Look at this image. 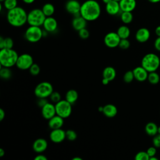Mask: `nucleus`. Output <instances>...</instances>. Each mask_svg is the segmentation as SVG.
Returning a JSON list of instances; mask_svg holds the SVG:
<instances>
[{
  "label": "nucleus",
  "instance_id": "54",
  "mask_svg": "<svg viewBox=\"0 0 160 160\" xmlns=\"http://www.w3.org/2000/svg\"><path fill=\"white\" fill-rule=\"evenodd\" d=\"M111 0H102V1L104 3V4H107L109 2H110Z\"/></svg>",
  "mask_w": 160,
  "mask_h": 160
},
{
  "label": "nucleus",
  "instance_id": "24",
  "mask_svg": "<svg viewBox=\"0 0 160 160\" xmlns=\"http://www.w3.org/2000/svg\"><path fill=\"white\" fill-rule=\"evenodd\" d=\"M78 99V93L75 89L68 90L65 95V99L71 104H74Z\"/></svg>",
  "mask_w": 160,
  "mask_h": 160
},
{
  "label": "nucleus",
  "instance_id": "8",
  "mask_svg": "<svg viewBox=\"0 0 160 160\" xmlns=\"http://www.w3.org/2000/svg\"><path fill=\"white\" fill-rule=\"evenodd\" d=\"M56 114L64 119L69 118L72 113V104L66 99H61L55 104Z\"/></svg>",
  "mask_w": 160,
  "mask_h": 160
},
{
  "label": "nucleus",
  "instance_id": "36",
  "mask_svg": "<svg viewBox=\"0 0 160 160\" xmlns=\"http://www.w3.org/2000/svg\"><path fill=\"white\" fill-rule=\"evenodd\" d=\"M136 160H149V156L146 151H139L134 157Z\"/></svg>",
  "mask_w": 160,
  "mask_h": 160
},
{
  "label": "nucleus",
  "instance_id": "43",
  "mask_svg": "<svg viewBox=\"0 0 160 160\" xmlns=\"http://www.w3.org/2000/svg\"><path fill=\"white\" fill-rule=\"evenodd\" d=\"M154 46L155 49L157 51H160V37H158L155 39V41H154Z\"/></svg>",
  "mask_w": 160,
  "mask_h": 160
},
{
  "label": "nucleus",
  "instance_id": "4",
  "mask_svg": "<svg viewBox=\"0 0 160 160\" xmlns=\"http://www.w3.org/2000/svg\"><path fill=\"white\" fill-rule=\"evenodd\" d=\"M141 66L148 72L156 71L160 66V59L154 53H148L142 58Z\"/></svg>",
  "mask_w": 160,
  "mask_h": 160
},
{
  "label": "nucleus",
  "instance_id": "38",
  "mask_svg": "<svg viewBox=\"0 0 160 160\" xmlns=\"http://www.w3.org/2000/svg\"><path fill=\"white\" fill-rule=\"evenodd\" d=\"M131 43L128 39H121L118 47H119L122 49H127L130 47Z\"/></svg>",
  "mask_w": 160,
  "mask_h": 160
},
{
  "label": "nucleus",
  "instance_id": "30",
  "mask_svg": "<svg viewBox=\"0 0 160 160\" xmlns=\"http://www.w3.org/2000/svg\"><path fill=\"white\" fill-rule=\"evenodd\" d=\"M12 71L10 68L1 66L0 69V76L2 79L7 80L11 78Z\"/></svg>",
  "mask_w": 160,
  "mask_h": 160
},
{
  "label": "nucleus",
  "instance_id": "14",
  "mask_svg": "<svg viewBox=\"0 0 160 160\" xmlns=\"http://www.w3.org/2000/svg\"><path fill=\"white\" fill-rule=\"evenodd\" d=\"M42 27L47 32H53L56 31L58 28V22L56 19L52 16L46 17L43 22Z\"/></svg>",
  "mask_w": 160,
  "mask_h": 160
},
{
  "label": "nucleus",
  "instance_id": "55",
  "mask_svg": "<svg viewBox=\"0 0 160 160\" xmlns=\"http://www.w3.org/2000/svg\"><path fill=\"white\" fill-rule=\"evenodd\" d=\"M158 134H160V126H158Z\"/></svg>",
  "mask_w": 160,
  "mask_h": 160
},
{
  "label": "nucleus",
  "instance_id": "28",
  "mask_svg": "<svg viewBox=\"0 0 160 160\" xmlns=\"http://www.w3.org/2000/svg\"><path fill=\"white\" fill-rule=\"evenodd\" d=\"M42 11L46 17L52 16L55 12V8L51 3H46L42 8Z\"/></svg>",
  "mask_w": 160,
  "mask_h": 160
},
{
  "label": "nucleus",
  "instance_id": "41",
  "mask_svg": "<svg viewBox=\"0 0 160 160\" xmlns=\"http://www.w3.org/2000/svg\"><path fill=\"white\" fill-rule=\"evenodd\" d=\"M156 148H156L155 146H153L149 147V148L147 149L146 152H147V153L148 154L149 158L156 156V152H157Z\"/></svg>",
  "mask_w": 160,
  "mask_h": 160
},
{
  "label": "nucleus",
  "instance_id": "20",
  "mask_svg": "<svg viewBox=\"0 0 160 160\" xmlns=\"http://www.w3.org/2000/svg\"><path fill=\"white\" fill-rule=\"evenodd\" d=\"M64 124V118L56 114L48 120V126L51 129L61 128Z\"/></svg>",
  "mask_w": 160,
  "mask_h": 160
},
{
  "label": "nucleus",
  "instance_id": "3",
  "mask_svg": "<svg viewBox=\"0 0 160 160\" xmlns=\"http://www.w3.org/2000/svg\"><path fill=\"white\" fill-rule=\"evenodd\" d=\"M18 52L12 49L4 48L0 50V64L1 66L11 68L16 65L18 58Z\"/></svg>",
  "mask_w": 160,
  "mask_h": 160
},
{
  "label": "nucleus",
  "instance_id": "1",
  "mask_svg": "<svg viewBox=\"0 0 160 160\" xmlns=\"http://www.w3.org/2000/svg\"><path fill=\"white\" fill-rule=\"evenodd\" d=\"M101 12V6L95 0H87L81 4L80 15L87 21H94L98 19Z\"/></svg>",
  "mask_w": 160,
  "mask_h": 160
},
{
  "label": "nucleus",
  "instance_id": "42",
  "mask_svg": "<svg viewBox=\"0 0 160 160\" xmlns=\"http://www.w3.org/2000/svg\"><path fill=\"white\" fill-rule=\"evenodd\" d=\"M48 102L46 98H38V100L37 101V104L39 107L41 108H42L45 104H46Z\"/></svg>",
  "mask_w": 160,
  "mask_h": 160
},
{
  "label": "nucleus",
  "instance_id": "40",
  "mask_svg": "<svg viewBox=\"0 0 160 160\" xmlns=\"http://www.w3.org/2000/svg\"><path fill=\"white\" fill-rule=\"evenodd\" d=\"M152 144L156 148H160V134L158 133L153 136Z\"/></svg>",
  "mask_w": 160,
  "mask_h": 160
},
{
  "label": "nucleus",
  "instance_id": "29",
  "mask_svg": "<svg viewBox=\"0 0 160 160\" xmlns=\"http://www.w3.org/2000/svg\"><path fill=\"white\" fill-rule=\"evenodd\" d=\"M133 19V15L132 12L122 11L121 14V20L124 24H128L132 22Z\"/></svg>",
  "mask_w": 160,
  "mask_h": 160
},
{
  "label": "nucleus",
  "instance_id": "23",
  "mask_svg": "<svg viewBox=\"0 0 160 160\" xmlns=\"http://www.w3.org/2000/svg\"><path fill=\"white\" fill-rule=\"evenodd\" d=\"M116 76V71L112 66H107L102 71V78L111 81L115 79Z\"/></svg>",
  "mask_w": 160,
  "mask_h": 160
},
{
  "label": "nucleus",
  "instance_id": "37",
  "mask_svg": "<svg viewBox=\"0 0 160 160\" xmlns=\"http://www.w3.org/2000/svg\"><path fill=\"white\" fill-rule=\"evenodd\" d=\"M50 100L54 102V103H57L58 102H59V101L61 100V96L60 94V93L58 91H54L51 93V94L49 96Z\"/></svg>",
  "mask_w": 160,
  "mask_h": 160
},
{
  "label": "nucleus",
  "instance_id": "26",
  "mask_svg": "<svg viewBox=\"0 0 160 160\" xmlns=\"http://www.w3.org/2000/svg\"><path fill=\"white\" fill-rule=\"evenodd\" d=\"M116 32L121 39H128L130 36L131 31L127 26L122 25L118 28Z\"/></svg>",
  "mask_w": 160,
  "mask_h": 160
},
{
  "label": "nucleus",
  "instance_id": "45",
  "mask_svg": "<svg viewBox=\"0 0 160 160\" xmlns=\"http://www.w3.org/2000/svg\"><path fill=\"white\" fill-rule=\"evenodd\" d=\"M5 111H4L3 109L1 108L0 109V121H2L4 119V118H5Z\"/></svg>",
  "mask_w": 160,
  "mask_h": 160
},
{
  "label": "nucleus",
  "instance_id": "11",
  "mask_svg": "<svg viewBox=\"0 0 160 160\" xmlns=\"http://www.w3.org/2000/svg\"><path fill=\"white\" fill-rule=\"evenodd\" d=\"M81 4L77 0H69L66 2L65 9L68 12L74 16H78L80 14Z\"/></svg>",
  "mask_w": 160,
  "mask_h": 160
},
{
  "label": "nucleus",
  "instance_id": "32",
  "mask_svg": "<svg viewBox=\"0 0 160 160\" xmlns=\"http://www.w3.org/2000/svg\"><path fill=\"white\" fill-rule=\"evenodd\" d=\"M3 6L7 10H11L18 6L17 0H4L3 2Z\"/></svg>",
  "mask_w": 160,
  "mask_h": 160
},
{
  "label": "nucleus",
  "instance_id": "44",
  "mask_svg": "<svg viewBox=\"0 0 160 160\" xmlns=\"http://www.w3.org/2000/svg\"><path fill=\"white\" fill-rule=\"evenodd\" d=\"M34 160H48V158L44 154L39 153V154H38L36 156L34 157Z\"/></svg>",
  "mask_w": 160,
  "mask_h": 160
},
{
  "label": "nucleus",
  "instance_id": "34",
  "mask_svg": "<svg viewBox=\"0 0 160 160\" xmlns=\"http://www.w3.org/2000/svg\"><path fill=\"white\" fill-rule=\"evenodd\" d=\"M134 79V76L132 71H126L123 76V80L126 83L131 82Z\"/></svg>",
  "mask_w": 160,
  "mask_h": 160
},
{
  "label": "nucleus",
  "instance_id": "49",
  "mask_svg": "<svg viewBox=\"0 0 160 160\" xmlns=\"http://www.w3.org/2000/svg\"><path fill=\"white\" fill-rule=\"evenodd\" d=\"M5 154V151L2 148L0 149V157H2L4 156V155Z\"/></svg>",
  "mask_w": 160,
  "mask_h": 160
},
{
  "label": "nucleus",
  "instance_id": "33",
  "mask_svg": "<svg viewBox=\"0 0 160 160\" xmlns=\"http://www.w3.org/2000/svg\"><path fill=\"white\" fill-rule=\"evenodd\" d=\"M28 70L32 76H37L41 72V68L38 64L33 63Z\"/></svg>",
  "mask_w": 160,
  "mask_h": 160
},
{
  "label": "nucleus",
  "instance_id": "9",
  "mask_svg": "<svg viewBox=\"0 0 160 160\" xmlns=\"http://www.w3.org/2000/svg\"><path fill=\"white\" fill-rule=\"evenodd\" d=\"M33 63L32 56L28 53H24L18 56L16 66L21 70H27L30 68Z\"/></svg>",
  "mask_w": 160,
  "mask_h": 160
},
{
  "label": "nucleus",
  "instance_id": "27",
  "mask_svg": "<svg viewBox=\"0 0 160 160\" xmlns=\"http://www.w3.org/2000/svg\"><path fill=\"white\" fill-rule=\"evenodd\" d=\"M14 45V41L11 38L0 37V49H12Z\"/></svg>",
  "mask_w": 160,
  "mask_h": 160
},
{
  "label": "nucleus",
  "instance_id": "21",
  "mask_svg": "<svg viewBox=\"0 0 160 160\" xmlns=\"http://www.w3.org/2000/svg\"><path fill=\"white\" fill-rule=\"evenodd\" d=\"M121 11L132 12L136 7V0H121L119 1Z\"/></svg>",
  "mask_w": 160,
  "mask_h": 160
},
{
  "label": "nucleus",
  "instance_id": "13",
  "mask_svg": "<svg viewBox=\"0 0 160 160\" xmlns=\"http://www.w3.org/2000/svg\"><path fill=\"white\" fill-rule=\"evenodd\" d=\"M41 114L44 119L48 120L52 118L56 114L55 104L48 102L42 108H41Z\"/></svg>",
  "mask_w": 160,
  "mask_h": 160
},
{
  "label": "nucleus",
  "instance_id": "22",
  "mask_svg": "<svg viewBox=\"0 0 160 160\" xmlns=\"http://www.w3.org/2000/svg\"><path fill=\"white\" fill-rule=\"evenodd\" d=\"M103 114L107 118H114L118 113V109L116 106L112 104H107L103 106Z\"/></svg>",
  "mask_w": 160,
  "mask_h": 160
},
{
  "label": "nucleus",
  "instance_id": "48",
  "mask_svg": "<svg viewBox=\"0 0 160 160\" xmlns=\"http://www.w3.org/2000/svg\"><path fill=\"white\" fill-rule=\"evenodd\" d=\"M35 0H22V1L26 3V4H32L34 2Z\"/></svg>",
  "mask_w": 160,
  "mask_h": 160
},
{
  "label": "nucleus",
  "instance_id": "46",
  "mask_svg": "<svg viewBox=\"0 0 160 160\" xmlns=\"http://www.w3.org/2000/svg\"><path fill=\"white\" fill-rule=\"evenodd\" d=\"M155 33L158 37H160V26H158L156 28Z\"/></svg>",
  "mask_w": 160,
  "mask_h": 160
},
{
  "label": "nucleus",
  "instance_id": "12",
  "mask_svg": "<svg viewBox=\"0 0 160 160\" xmlns=\"http://www.w3.org/2000/svg\"><path fill=\"white\" fill-rule=\"evenodd\" d=\"M50 140L54 143L62 142L66 138V131L61 128L52 129L49 134Z\"/></svg>",
  "mask_w": 160,
  "mask_h": 160
},
{
  "label": "nucleus",
  "instance_id": "25",
  "mask_svg": "<svg viewBox=\"0 0 160 160\" xmlns=\"http://www.w3.org/2000/svg\"><path fill=\"white\" fill-rule=\"evenodd\" d=\"M158 126L153 122H149L145 126V131L146 134L150 136H154L158 134Z\"/></svg>",
  "mask_w": 160,
  "mask_h": 160
},
{
  "label": "nucleus",
  "instance_id": "10",
  "mask_svg": "<svg viewBox=\"0 0 160 160\" xmlns=\"http://www.w3.org/2000/svg\"><path fill=\"white\" fill-rule=\"evenodd\" d=\"M121 38L116 32H109L104 38V44L109 48H114L119 46Z\"/></svg>",
  "mask_w": 160,
  "mask_h": 160
},
{
  "label": "nucleus",
  "instance_id": "6",
  "mask_svg": "<svg viewBox=\"0 0 160 160\" xmlns=\"http://www.w3.org/2000/svg\"><path fill=\"white\" fill-rule=\"evenodd\" d=\"M43 37V30L40 26H29L24 33L25 39L29 42L36 43Z\"/></svg>",
  "mask_w": 160,
  "mask_h": 160
},
{
  "label": "nucleus",
  "instance_id": "56",
  "mask_svg": "<svg viewBox=\"0 0 160 160\" xmlns=\"http://www.w3.org/2000/svg\"><path fill=\"white\" fill-rule=\"evenodd\" d=\"M4 1V0H0V1H1V2H2Z\"/></svg>",
  "mask_w": 160,
  "mask_h": 160
},
{
  "label": "nucleus",
  "instance_id": "50",
  "mask_svg": "<svg viewBox=\"0 0 160 160\" xmlns=\"http://www.w3.org/2000/svg\"><path fill=\"white\" fill-rule=\"evenodd\" d=\"M148 1L151 3H157L160 2V0H148Z\"/></svg>",
  "mask_w": 160,
  "mask_h": 160
},
{
  "label": "nucleus",
  "instance_id": "51",
  "mask_svg": "<svg viewBox=\"0 0 160 160\" xmlns=\"http://www.w3.org/2000/svg\"><path fill=\"white\" fill-rule=\"evenodd\" d=\"M72 160H82V159L80 157H74L72 159Z\"/></svg>",
  "mask_w": 160,
  "mask_h": 160
},
{
  "label": "nucleus",
  "instance_id": "7",
  "mask_svg": "<svg viewBox=\"0 0 160 160\" xmlns=\"http://www.w3.org/2000/svg\"><path fill=\"white\" fill-rule=\"evenodd\" d=\"M53 92L52 85L48 81H42L36 85L34 88V94L38 98H47Z\"/></svg>",
  "mask_w": 160,
  "mask_h": 160
},
{
  "label": "nucleus",
  "instance_id": "2",
  "mask_svg": "<svg viewBox=\"0 0 160 160\" xmlns=\"http://www.w3.org/2000/svg\"><path fill=\"white\" fill-rule=\"evenodd\" d=\"M6 18L8 23L11 26L19 28L24 26L27 22L28 13L22 8L17 6L8 11Z\"/></svg>",
  "mask_w": 160,
  "mask_h": 160
},
{
  "label": "nucleus",
  "instance_id": "16",
  "mask_svg": "<svg viewBox=\"0 0 160 160\" xmlns=\"http://www.w3.org/2000/svg\"><path fill=\"white\" fill-rule=\"evenodd\" d=\"M134 79L139 82H143L148 79L149 72L142 66L136 67L132 70Z\"/></svg>",
  "mask_w": 160,
  "mask_h": 160
},
{
  "label": "nucleus",
  "instance_id": "19",
  "mask_svg": "<svg viewBox=\"0 0 160 160\" xmlns=\"http://www.w3.org/2000/svg\"><path fill=\"white\" fill-rule=\"evenodd\" d=\"M87 21L80 14L76 16L72 21V26L77 31L85 28L87 25Z\"/></svg>",
  "mask_w": 160,
  "mask_h": 160
},
{
  "label": "nucleus",
  "instance_id": "57",
  "mask_svg": "<svg viewBox=\"0 0 160 160\" xmlns=\"http://www.w3.org/2000/svg\"><path fill=\"white\" fill-rule=\"evenodd\" d=\"M115 1H121V0H115Z\"/></svg>",
  "mask_w": 160,
  "mask_h": 160
},
{
  "label": "nucleus",
  "instance_id": "52",
  "mask_svg": "<svg viewBox=\"0 0 160 160\" xmlns=\"http://www.w3.org/2000/svg\"><path fill=\"white\" fill-rule=\"evenodd\" d=\"M149 160H158V158H157L156 157L154 156H152V157H151L149 158Z\"/></svg>",
  "mask_w": 160,
  "mask_h": 160
},
{
  "label": "nucleus",
  "instance_id": "53",
  "mask_svg": "<svg viewBox=\"0 0 160 160\" xmlns=\"http://www.w3.org/2000/svg\"><path fill=\"white\" fill-rule=\"evenodd\" d=\"M98 111H99V112H102V111H103V106H100V107H99V108H98Z\"/></svg>",
  "mask_w": 160,
  "mask_h": 160
},
{
  "label": "nucleus",
  "instance_id": "17",
  "mask_svg": "<svg viewBox=\"0 0 160 160\" xmlns=\"http://www.w3.org/2000/svg\"><path fill=\"white\" fill-rule=\"evenodd\" d=\"M106 11L108 14L111 16L118 14L121 11L119 2L115 0H111L110 2L106 4Z\"/></svg>",
  "mask_w": 160,
  "mask_h": 160
},
{
  "label": "nucleus",
  "instance_id": "31",
  "mask_svg": "<svg viewBox=\"0 0 160 160\" xmlns=\"http://www.w3.org/2000/svg\"><path fill=\"white\" fill-rule=\"evenodd\" d=\"M148 80L151 84H156L160 81V77L158 73H157L156 71H152L149 72Z\"/></svg>",
  "mask_w": 160,
  "mask_h": 160
},
{
  "label": "nucleus",
  "instance_id": "47",
  "mask_svg": "<svg viewBox=\"0 0 160 160\" xmlns=\"http://www.w3.org/2000/svg\"><path fill=\"white\" fill-rule=\"evenodd\" d=\"M109 82H110V81H109L108 79H106V78H102V83L104 85H107V84H108Z\"/></svg>",
  "mask_w": 160,
  "mask_h": 160
},
{
  "label": "nucleus",
  "instance_id": "18",
  "mask_svg": "<svg viewBox=\"0 0 160 160\" xmlns=\"http://www.w3.org/2000/svg\"><path fill=\"white\" fill-rule=\"evenodd\" d=\"M150 38V32L148 29L146 28H139L136 32L135 38L137 41L143 43L149 40Z\"/></svg>",
  "mask_w": 160,
  "mask_h": 160
},
{
  "label": "nucleus",
  "instance_id": "35",
  "mask_svg": "<svg viewBox=\"0 0 160 160\" xmlns=\"http://www.w3.org/2000/svg\"><path fill=\"white\" fill-rule=\"evenodd\" d=\"M66 139L70 141H74L77 138V133L72 129H68L66 131Z\"/></svg>",
  "mask_w": 160,
  "mask_h": 160
},
{
  "label": "nucleus",
  "instance_id": "39",
  "mask_svg": "<svg viewBox=\"0 0 160 160\" xmlns=\"http://www.w3.org/2000/svg\"><path fill=\"white\" fill-rule=\"evenodd\" d=\"M79 36L82 39H86L89 36V31L85 28L78 31Z\"/></svg>",
  "mask_w": 160,
  "mask_h": 160
},
{
  "label": "nucleus",
  "instance_id": "5",
  "mask_svg": "<svg viewBox=\"0 0 160 160\" xmlns=\"http://www.w3.org/2000/svg\"><path fill=\"white\" fill-rule=\"evenodd\" d=\"M46 16L43 13L42 9H34L28 13L27 22L29 26H41Z\"/></svg>",
  "mask_w": 160,
  "mask_h": 160
},
{
  "label": "nucleus",
  "instance_id": "15",
  "mask_svg": "<svg viewBox=\"0 0 160 160\" xmlns=\"http://www.w3.org/2000/svg\"><path fill=\"white\" fill-rule=\"evenodd\" d=\"M48 146V142L45 139L38 138L32 144V149L36 153L39 154L44 152L46 150Z\"/></svg>",
  "mask_w": 160,
  "mask_h": 160
}]
</instances>
